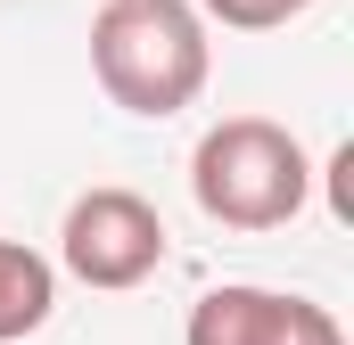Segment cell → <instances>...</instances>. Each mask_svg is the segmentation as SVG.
Segmentation results:
<instances>
[{"instance_id": "obj_1", "label": "cell", "mask_w": 354, "mask_h": 345, "mask_svg": "<svg viewBox=\"0 0 354 345\" xmlns=\"http://www.w3.org/2000/svg\"><path fill=\"white\" fill-rule=\"evenodd\" d=\"M91 75L99 90L124 107V115H149L165 124L181 115L206 75H214V41H206V17L189 0H107L91 17Z\"/></svg>"}, {"instance_id": "obj_2", "label": "cell", "mask_w": 354, "mask_h": 345, "mask_svg": "<svg viewBox=\"0 0 354 345\" xmlns=\"http://www.w3.org/2000/svg\"><path fill=\"white\" fill-rule=\"evenodd\" d=\"M189 197L223 230H288L313 197L305 140L272 115H223L189 148Z\"/></svg>"}, {"instance_id": "obj_3", "label": "cell", "mask_w": 354, "mask_h": 345, "mask_svg": "<svg viewBox=\"0 0 354 345\" xmlns=\"http://www.w3.org/2000/svg\"><path fill=\"white\" fill-rule=\"evenodd\" d=\"M58 263L99 296H124V288L165 271V222H157V206L140 189H115V181L83 189L66 206V222H58Z\"/></svg>"}, {"instance_id": "obj_4", "label": "cell", "mask_w": 354, "mask_h": 345, "mask_svg": "<svg viewBox=\"0 0 354 345\" xmlns=\"http://www.w3.org/2000/svg\"><path fill=\"white\" fill-rule=\"evenodd\" d=\"M288 329V296L280 288H256V279H223L189 304L181 321V345H280Z\"/></svg>"}, {"instance_id": "obj_5", "label": "cell", "mask_w": 354, "mask_h": 345, "mask_svg": "<svg viewBox=\"0 0 354 345\" xmlns=\"http://www.w3.org/2000/svg\"><path fill=\"white\" fill-rule=\"evenodd\" d=\"M50 313H58V263L33 255L25 239H0V345L50 329Z\"/></svg>"}, {"instance_id": "obj_6", "label": "cell", "mask_w": 354, "mask_h": 345, "mask_svg": "<svg viewBox=\"0 0 354 345\" xmlns=\"http://www.w3.org/2000/svg\"><path fill=\"white\" fill-rule=\"evenodd\" d=\"M206 25H223V33H272V25H288V17H305L313 0H189Z\"/></svg>"}, {"instance_id": "obj_7", "label": "cell", "mask_w": 354, "mask_h": 345, "mask_svg": "<svg viewBox=\"0 0 354 345\" xmlns=\"http://www.w3.org/2000/svg\"><path fill=\"white\" fill-rule=\"evenodd\" d=\"M280 345H346V329H338V313H330V304L288 296V329H280Z\"/></svg>"}]
</instances>
